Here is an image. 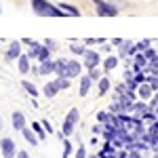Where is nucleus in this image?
<instances>
[{
  "label": "nucleus",
  "mask_w": 158,
  "mask_h": 158,
  "mask_svg": "<svg viewBox=\"0 0 158 158\" xmlns=\"http://www.w3.org/2000/svg\"><path fill=\"white\" fill-rule=\"evenodd\" d=\"M82 59V65H85V70L89 72V70H93V68H99L101 65V53L99 51H95V49H86V53L80 57Z\"/></svg>",
  "instance_id": "4"
},
{
  "label": "nucleus",
  "mask_w": 158,
  "mask_h": 158,
  "mask_svg": "<svg viewBox=\"0 0 158 158\" xmlns=\"http://www.w3.org/2000/svg\"><path fill=\"white\" fill-rule=\"evenodd\" d=\"M15 158H30V154H27V150H19Z\"/></svg>",
  "instance_id": "43"
},
{
  "label": "nucleus",
  "mask_w": 158,
  "mask_h": 158,
  "mask_svg": "<svg viewBox=\"0 0 158 158\" xmlns=\"http://www.w3.org/2000/svg\"><path fill=\"white\" fill-rule=\"evenodd\" d=\"M42 95H44L47 99H53V97H57V95H59V86H57V82H55V78L49 80L47 85L42 86Z\"/></svg>",
  "instance_id": "15"
},
{
  "label": "nucleus",
  "mask_w": 158,
  "mask_h": 158,
  "mask_svg": "<svg viewBox=\"0 0 158 158\" xmlns=\"http://www.w3.org/2000/svg\"><path fill=\"white\" fill-rule=\"evenodd\" d=\"M11 124H13V129H15V131H19V133H21L25 127H27L25 114H23V112H19V110H17V112H13V114H11Z\"/></svg>",
  "instance_id": "8"
},
{
  "label": "nucleus",
  "mask_w": 158,
  "mask_h": 158,
  "mask_svg": "<svg viewBox=\"0 0 158 158\" xmlns=\"http://www.w3.org/2000/svg\"><path fill=\"white\" fill-rule=\"evenodd\" d=\"M122 42H124V38H112V40H110V44H112L114 49H118V47H120Z\"/></svg>",
  "instance_id": "41"
},
{
  "label": "nucleus",
  "mask_w": 158,
  "mask_h": 158,
  "mask_svg": "<svg viewBox=\"0 0 158 158\" xmlns=\"http://www.w3.org/2000/svg\"><path fill=\"white\" fill-rule=\"evenodd\" d=\"M55 76L57 78H68V59L65 57L55 59Z\"/></svg>",
  "instance_id": "14"
},
{
  "label": "nucleus",
  "mask_w": 158,
  "mask_h": 158,
  "mask_svg": "<svg viewBox=\"0 0 158 158\" xmlns=\"http://www.w3.org/2000/svg\"><path fill=\"white\" fill-rule=\"evenodd\" d=\"M32 11L38 17H68L65 11H61L57 4L49 0H32Z\"/></svg>",
  "instance_id": "1"
},
{
  "label": "nucleus",
  "mask_w": 158,
  "mask_h": 158,
  "mask_svg": "<svg viewBox=\"0 0 158 158\" xmlns=\"http://www.w3.org/2000/svg\"><path fill=\"white\" fill-rule=\"evenodd\" d=\"M74 154H76V158H89V154H86V148H85V146H78Z\"/></svg>",
  "instance_id": "37"
},
{
  "label": "nucleus",
  "mask_w": 158,
  "mask_h": 158,
  "mask_svg": "<svg viewBox=\"0 0 158 158\" xmlns=\"http://www.w3.org/2000/svg\"><path fill=\"white\" fill-rule=\"evenodd\" d=\"M51 57H53V53H51L49 49H47V44H44V42H42V49H40V53H38V63H40V61H47V59H51Z\"/></svg>",
  "instance_id": "27"
},
{
  "label": "nucleus",
  "mask_w": 158,
  "mask_h": 158,
  "mask_svg": "<svg viewBox=\"0 0 158 158\" xmlns=\"http://www.w3.org/2000/svg\"><path fill=\"white\" fill-rule=\"evenodd\" d=\"M131 42H133V40H124L120 47H118V53H116V55H118L120 61H124L127 57H129V47H131Z\"/></svg>",
  "instance_id": "23"
},
{
  "label": "nucleus",
  "mask_w": 158,
  "mask_h": 158,
  "mask_svg": "<svg viewBox=\"0 0 158 158\" xmlns=\"http://www.w3.org/2000/svg\"><path fill=\"white\" fill-rule=\"evenodd\" d=\"M21 135H23V139L27 141V143H30V146H38V143H40V139H38V135L34 133V129H32L30 124H27V127H25L23 131H21Z\"/></svg>",
  "instance_id": "19"
},
{
  "label": "nucleus",
  "mask_w": 158,
  "mask_h": 158,
  "mask_svg": "<svg viewBox=\"0 0 158 158\" xmlns=\"http://www.w3.org/2000/svg\"><path fill=\"white\" fill-rule=\"evenodd\" d=\"M2 124H4V122H2V118H0V131H2Z\"/></svg>",
  "instance_id": "46"
},
{
  "label": "nucleus",
  "mask_w": 158,
  "mask_h": 158,
  "mask_svg": "<svg viewBox=\"0 0 158 158\" xmlns=\"http://www.w3.org/2000/svg\"><path fill=\"white\" fill-rule=\"evenodd\" d=\"M21 44H25V47H32V44H34V38H21Z\"/></svg>",
  "instance_id": "42"
},
{
  "label": "nucleus",
  "mask_w": 158,
  "mask_h": 158,
  "mask_svg": "<svg viewBox=\"0 0 158 158\" xmlns=\"http://www.w3.org/2000/svg\"><path fill=\"white\" fill-rule=\"evenodd\" d=\"M80 122V110L78 108H72L68 114H65V118H63V124H61V131L65 137H72L76 133V124Z\"/></svg>",
  "instance_id": "2"
},
{
  "label": "nucleus",
  "mask_w": 158,
  "mask_h": 158,
  "mask_svg": "<svg viewBox=\"0 0 158 158\" xmlns=\"http://www.w3.org/2000/svg\"><path fill=\"white\" fill-rule=\"evenodd\" d=\"M61 143H63V156H61V158H72V154L76 152V150H74V143L70 141V137H68V139H63Z\"/></svg>",
  "instance_id": "25"
},
{
  "label": "nucleus",
  "mask_w": 158,
  "mask_h": 158,
  "mask_svg": "<svg viewBox=\"0 0 158 158\" xmlns=\"http://www.w3.org/2000/svg\"><path fill=\"white\" fill-rule=\"evenodd\" d=\"M23 44H21V40H13L9 42V49L4 53V61H17L21 55H23V49H21Z\"/></svg>",
  "instance_id": "7"
},
{
  "label": "nucleus",
  "mask_w": 158,
  "mask_h": 158,
  "mask_svg": "<svg viewBox=\"0 0 158 158\" xmlns=\"http://www.w3.org/2000/svg\"><path fill=\"white\" fill-rule=\"evenodd\" d=\"M44 44H47V49H49L51 53H55V51L59 49V42H57V40H53V38H47V40H44Z\"/></svg>",
  "instance_id": "34"
},
{
  "label": "nucleus",
  "mask_w": 158,
  "mask_h": 158,
  "mask_svg": "<svg viewBox=\"0 0 158 158\" xmlns=\"http://www.w3.org/2000/svg\"><path fill=\"white\" fill-rule=\"evenodd\" d=\"M112 89V80H110V74H106L101 80H97V97H103Z\"/></svg>",
  "instance_id": "17"
},
{
  "label": "nucleus",
  "mask_w": 158,
  "mask_h": 158,
  "mask_svg": "<svg viewBox=\"0 0 158 158\" xmlns=\"http://www.w3.org/2000/svg\"><path fill=\"white\" fill-rule=\"evenodd\" d=\"M156 120H158V116H156V112H152V110H150L146 116H143V122H146V127H150L152 122H156Z\"/></svg>",
  "instance_id": "33"
},
{
  "label": "nucleus",
  "mask_w": 158,
  "mask_h": 158,
  "mask_svg": "<svg viewBox=\"0 0 158 158\" xmlns=\"http://www.w3.org/2000/svg\"><path fill=\"white\" fill-rule=\"evenodd\" d=\"M40 49H42V42H38V40H34V44H32V47H27V55H30V59H32V61L38 59Z\"/></svg>",
  "instance_id": "24"
},
{
  "label": "nucleus",
  "mask_w": 158,
  "mask_h": 158,
  "mask_svg": "<svg viewBox=\"0 0 158 158\" xmlns=\"http://www.w3.org/2000/svg\"><path fill=\"white\" fill-rule=\"evenodd\" d=\"M17 70H19L21 76L30 74V70H32V59H30V55H27V53H23V55L17 59Z\"/></svg>",
  "instance_id": "13"
},
{
  "label": "nucleus",
  "mask_w": 158,
  "mask_h": 158,
  "mask_svg": "<svg viewBox=\"0 0 158 158\" xmlns=\"http://www.w3.org/2000/svg\"><path fill=\"white\" fill-rule=\"evenodd\" d=\"M57 6H59L61 11H65V15H68V17H80V15H82V11H80L78 6L70 4V2H59Z\"/></svg>",
  "instance_id": "18"
},
{
  "label": "nucleus",
  "mask_w": 158,
  "mask_h": 158,
  "mask_svg": "<svg viewBox=\"0 0 158 158\" xmlns=\"http://www.w3.org/2000/svg\"><path fill=\"white\" fill-rule=\"evenodd\" d=\"M146 57H148V61L156 59V57H158V53H156V49H152V47H150V49L146 51Z\"/></svg>",
  "instance_id": "39"
},
{
  "label": "nucleus",
  "mask_w": 158,
  "mask_h": 158,
  "mask_svg": "<svg viewBox=\"0 0 158 158\" xmlns=\"http://www.w3.org/2000/svg\"><path fill=\"white\" fill-rule=\"evenodd\" d=\"M91 86H93L91 76H89V74H82V76L78 78V95H80V97H86L89 91H91Z\"/></svg>",
  "instance_id": "10"
},
{
  "label": "nucleus",
  "mask_w": 158,
  "mask_h": 158,
  "mask_svg": "<svg viewBox=\"0 0 158 158\" xmlns=\"http://www.w3.org/2000/svg\"><path fill=\"white\" fill-rule=\"evenodd\" d=\"M152 158H158V152H154V154H152Z\"/></svg>",
  "instance_id": "45"
},
{
  "label": "nucleus",
  "mask_w": 158,
  "mask_h": 158,
  "mask_svg": "<svg viewBox=\"0 0 158 158\" xmlns=\"http://www.w3.org/2000/svg\"><path fill=\"white\" fill-rule=\"evenodd\" d=\"M21 86H23V91L30 95L32 99H36L38 95H40V91H38V86L34 85V82H30V80H21Z\"/></svg>",
  "instance_id": "21"
},
{
  "label": "nucleus",
  "mask_w": 158,
  "mask_h": 158,
  "mask_svg": "<svg viewBox=\"0 0 158 158\" xmlns=\"http://www.w3.org/2000/svg\"><path fill=\"white\" fill-rule=\"evenodd\" d=\"M17 143H15V139H11V137H2L0 139V154H2V158H15L17 156Z\"/></svg>",
  "instance_id": "5"
},
{
  "label": "nucleus",
  "mask_w": 158,
  "mask_h": 158,
  "mask_svg": "<svg viewBox=\"0 0 158 158\" xmlns=\"http://www.w3.org/2000/svg\"><path fill=\"white\" fill-rule=\"evenodd\" d=\"M135 44H137V51H139V53H146V51L152 47V40H150V38H143V40H139V42H135Z\"/></svg>",
  "instance_id": "29"
},
{
  "label": "nucleus",
  "mask_w": 158,
  "mask_h": 158,
  "mask_svg": "<svg viewBox=\"0 0 158 158\" xmlns=\"http://www.w3.org/2000/svg\"><path fill=\"white\" fill-rule=\"evenodd\" d=\"M156 78H158V74H156Z\"/></svg>",
  "instance_id": "48"
},
{
  "label": "nucleus",
  "mask_w": 158,
  "mask_h": 158,
  "mask_svg": "<svg viewBox=\"0 0 158 158\" xmlns=\"http://www.w3.org/2000/svg\"><path fill=\"white\" fill-rule=\"evenodd\" d=\"M55 82L59 86V91H68V89L72 86V80H70V78H57V76H55Z\"/></svg>",
  "instance_id": "28"
},
{
  "label": "nucleus",
  "mask_w": 158,
  "mask_h": 158,
  "mask_svg": "<svg viewBox=\"0 0 158 158\" xmlns=\"http://www.w3.org/2000/svg\"><path fill=\"white\" fill-rule=\"evenodd\" d=\"M82 42H85L89 49H93L95 44H103V42H108V40H106V38H85Z\"/></svg>",
  "instance_id": "30"
},
{
  "label": "nucleus",
  "mask_w": 158,
  "mask_h": 158,
  "mask_svg": "<svg viewBox=\"0 0 158 158\" xmlns=\"http://www.w3.org/2000/svg\"><path fill=\"white\" fill-rule=\"evenodd\" d=\"M110 116H112V112H110V110H99V112H97V122L106 124V122L110 120Z\"/></svg>",
  "instance_id": "31"
},
{
  "label": "nucleus",
  "mask_w": 158,
  "mask_h": 158,
  "mask_svg": "<svg viewBox=\"0 0 158 158\" xmlns=\"http://www.w3.org/2000/svg\"><path fill=\"white\" fill-rule=\"evenodd\" d=\"M86 74L91 76V80H93V82H97V80H101V78L106 76V72H103V68H101V65H99V68H93V70H89Z\"/></svg>",
  "instance_id": "26"
},
{
  "label": "nucleus",
  "mask_w": 158,
  "mask_h": 158,
  "mask_svg": "<svg viewBox=\"0 0 158 158\" xmlns=\"http://www.w3.org/2000/svg\"><path fill=\"white\" fill-rule=\"evenodd\" d=\"M148 112H150V106H148V101H141V99H137L133 106H131V114H133L135 118H141V120H143V116H146Z\"/></svg>",
  "instance_id": "9"
},
{
  "label": "nucleus",
  "mask_w": 158,
  "mask_h": 158,
  "mask_svg": "<svg viewBox=\"0 0 158 158\" xmlns=\"http://www.w3.org/2000/svg\"><path fill=\"white\" fill-rule=\"evenodd\" d=\"M30 127L34 129V133L38 135V139H40V141H44V139L49 137V133L44 131V127H42V122H40V120H34L32 124H30Z\"/></svg>",
  "instance_id": "22"
},
{
  "label": "nucleus",
  "mask_w": 158,
  "mask_h": 158,
  "mask_svg": "<svg viewBox=\"0 0 158 158\" xmlns=\"http://www.w3.org/2000/svg\"><path fill=\"white\" fill-rule=\"evenodd\" d=\"M86 49H89V47H86L85 42H76V40L70 42V53H72L74 57H82L86 53Z\"/></svg>",
  "instance_id": "20"
},
{
  "label": "nucleus",
  "mask_w": 158,
  "mask_h": 158,
  "mask_svg": "<svg viewBox=\"0 0 158 158\" xmlns=\"http://www.w3.org/2000/svg\"><path fill=\"white\" fill-rule=\"evenodd\" d=\"M101 51H103V53H108V55H112V51H114V47L110 44V40H108V42H103V44H101Z\"/></svg>",
  "instance_id": "40"
},
{
  "label": "nucleus",
  "mask_w": 158,
  "mask_h": 158,
  "mask_svg": "<svg viewBox=\"0 0 158 158\" xmlns=\"http://www.w3.org/2000/svg\"><path fill=\"white\" fill-rule=\"evenodd\" d=\"M93 2V6H95V13H97L99 17H116L118 15V6L114 4V2H110V0H91Z\"/></svg>",
  "instance_id": "3"
},
{
  "label": "nucleus",
  "mask_w": 158,
  "mask_h": 158,
  "mask_svg": "<svg viewBox=\"0 0 158 158\" xmlns=\"http://www.w3.org/2000/svg\"><path fill=\"white\" fill-rule=\"evenodd\" d=\"M118 63H120L118 55H114V53H112V55H108L106 59L101 61V68H103V72H106V74H110V72H114V70L118 68Z\"/></svg>",
  "instance_id": "12"
},
{
  "label": "nucleus",
  "mask_w": 158,
  "mask_h": 158,
  "mask_svg": "<svg viewBox=\"0 0 158 158\" xmlns=\"http://www.w3.org/2000/svg\"><path fill=\"white\" fill-rule=\"evenodd\" d=\"M127 91H129V86H127V82H124V80H122L120 85H116V86H114V93H118V95H124Z\"/></svg>",
  "instance_id": "35"
},
{
  "label": "nucleus",
  "mask_w": 158,
  "mask_h": 158,
  "mask_svg": "<svg viewBox=\"0 0 158 158\" xmlns=\"http://www.w3.org/2000/svg\"><path fill=\"white\" fill-rule=\"evenodd\" d=\"M85 72V65H82V59L80 57H74V59H68V78L74 80V78H80Z\"/></svg>",
  "instance_id": "6"
},
{
  "label": "nucleus",
  "mask_w": 158,
  "mask_h": 158,
  "mask_svg": "<svg viewBox=\"0 0 158 158\" xmlns=\"http://www.w3.org/2000/svg\"><path fill=\"white\" fill-rule=\"evenodd\" d=\"M89 158H101V156H99V154H91Z\"/></svg>",
  "instance_id": "44"
},
{
  "label": "nucleus",
  "mask_w": 158,
  "mask_h": 158,
  "mask_svg": "<svg viewBox=\"0 0 158 158\" xmlns=\"http://www.w3.org/2000/svg\"><path fill=\"white\" fill-rule=\"evenodd\" d=\"M30 2H32V0H30Z\"/></svg>",
  "instance_id": "49"
},
{
  "label": "nucleus",
  "mask_w": 158,
  "mask_h": 158,
  "mask_svg": "<svg viewBox=\"0 0 158 158\" xmlns=\"http://www.w3.org/2000/svg\"><path fill=\"white\" fill-rule=\"evenodd\" d=\"M154 89H152V85L150 82H143V85H139L137 86V97L141 99V101H150V99L154 97Z\"/></svg>",
  "instance_id": "11"
},
{
  "label": "nucleus",
  "mask_w": 158,
  "mask_h": 158,
  "mask_svg": "<svg viewBox=\"0 0 158 158\" xmlns=\"http://www.w3.org/2000/svg\"><path fill=\"white\" fill-rule=\"evenodd\" d=\"M38 70H40V76H53L55 74V59L51 57L47 61H40L38 63Z\"/></svg>",
  "instance_id": "16"
},
{
  "label": "nucleus",
  "mask_w": 158,
  "mask_h": 158,
  "mask_svg": "<svg viewBox=\"0 0 158 158\" xmlns=\"http://www.w3.org/2000/svg\"><path fill=\"white\" fill-rule=\"evenodd\" d=\"M40 122H42V127H44V131H47V133H49V135L57 133V131H55V129H53V124H51V122L47 120V118H42V120H40Z\"/></svg>",
  "instance_id": "36"
},
{
  "label": "nucleus",
  "mask_w": 158,
  "mask_h": 158,
  "mask_svg": "<svg viewBox=\"0 0 158 158\" xmlns=\"http://www.w3.org/2000/svg\"><path fill=\"white\" fill-rule=\"evenodd\" d=\"M135 82H137V85H143V82H148V74H146V70H139V72H135Z\"/></svg>",
  "instance_id": "32"
},
{
  "label": "nucleus",
  "mask_w": 158,
  "mask_h": 158,
  "mask_svg": "<svg viewBox=\"0 0 158 158\" xmlns=\"http://www.w3.org/2000/svg\"><path fill=\"white\" fill-rule=\"evenodd\" d=\"M0 15H2V4H0Z\"/></svg>",
  "instance_id": "47"
},
{
  "label": "nucleus",
  "mask_w": 158,
  "mask_h": 158,
  "mask_svg": "<svg viewBox=\"0 0 158 158\" xmlns=\"http://www.w3.org/2000/svg\"><path fill=\"white\" fill-rule=\"evenodd\" d=\"M91 133H93V135H101V133H103V124H101V122H95L93 129H91Z\"/></svg>",
  "instance_id": "38"
}]
</instances>
